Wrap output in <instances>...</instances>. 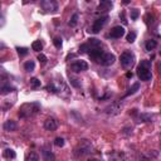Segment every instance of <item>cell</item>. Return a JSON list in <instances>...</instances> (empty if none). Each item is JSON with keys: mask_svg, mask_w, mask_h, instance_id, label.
Listing matches in <instances>:
<instances>
[{"mask_svg": "<svg viewBox=\"0 0 161 161\" xmlns=\"http://www.w3.org/2000/svg\"><path fill=\"white\" fill-rule=\"evenodd\" d=\"M40 154H42V157L44 161H54V159H56L54 154L52 152V150L48 146H43L42 150H40Z\"/></svg>", "mask_w": 161, "mask_h": 161, "instance_id": "cell-12", "label": "cell"}, {"mask_svg": "<svg viewBox=\"0 0 161 161\" xmlns=\"http://www.w3.org/2000/svg\"><path fill=\"white\" fill-rule=\"evenodd\" d=\"M127 42L128 43H133V42H135V39H136V33L135 32H130L128 34H127Z\"/></svg>", "mask_w": 161, "mask_h": 161, "instance_id": "cell-25", "label": "cell"}, {"mask_svg": "<svg viewBox=\"0 0 161 161\" xmlns=\"http://www.w3.org/2000/svg\"><path fill=\"white\" fill-rule=\"evenodd\" d=\"M40 5L48 13H56L58 10V4L56 2H53V0H44V2L40 3Z\"/></svg>", "mask_w": 161, "mask_h": 161, "instance_id": "cell-10", "label": "cell"}, {"mask_svg": "<svg viewBox=\"0 0 161 161\" xmlns=\"http://www.w3.org/2000/svg\"><path fill=\"white\" fill-rule=\"evenodd\" d=\"M30 87L33 88V89H35V88H38V87H40V80L38 79V78H32L30 79Z\"/></svg>", "mask_w": 161, "mask_h": 161, "instance_id": "cell-24", "label": "cell"}, {"mask_svg": "<svg viewBox=\"0 0 161 161\" xmlns=\"http://www.w3.org/2000/svg\"><path fill=\"white\" fill-rule=\"evenodd\" d=\"M32 49L34 52H40L43 49V43L40 42V40H35V42L32 43Z\"/></svg>", "mask_w": 161, "mask_h": 161, "instance_id": "cell-21", "label": "cell"}, {"mask_svg": "<svg viewBox=\"0 0 161 161\" xmlns=\"http://www.w3.org/2000/svg\"><path fill=\"white\" fill-rule=\"evenodd\" d=\"M3 156H4L5 159H15L17 154H15V151H14V150H11V149H6V150H4Z\"/></svg>", "mask_w": 161, "mask_h": 161, "instance_id": "cell-20", "label": "cell"}, {"mask_svg": "<svg viewBox=\"0 0 161 161\" xmlns=\"http://www.w3.org/2000/svg\"><path fill=\"white\" fill-rule=\"evenodd\" d=\"M89 152H91V145L87 142H83L82 145H79V147L76 150L77 156H84V155H88Z\"/></svg>", "mask_w": 161, "mask_h": 161, "instance_id": "cell-14", "label": "cell"}, {"mask_svg": "<svg viewBox=\"0 0 161 161\" xmlns=\"http://www.w3.org/2000/svg\"><path fill=\"white\" fill-rule=\"evenodd\" d=\"M53 43H54L56 48L61 49V48H62V38H59V37H56L54 39H53Z\"/></svg>", "mask_w": 161, "mask_h": 161, "instance_id": "cell-27", "label": "cell"}, {"mask_svg": "<svg viewBox=\"0 0 161 161\" xmlns=\"http://www.w3.org/2000/svg\"><path fill=\"white\" fill-rule=\"evenodd\" d=\"M15 88L13 86H9V84H4V86H0V95L2 96H5V95H9V93L14 92Z\"/></svg>", "mask_w": 161, "mask_h": 161, "instance_id": "cell-16", "label": "cell"}, {"mask_svg": "<svg viewBox=\"0 0 161 161\" xmlns=\"http://www.w3.org/2000/svg\"><path fill=\"white\" fill-rule=\"evenodd\" d=\"M40 111V104L38 102H29V103H24L20 110H19V117L20 118H29L39 113Z\"/></svg>", "mask_w": 161, "mask_h": 161, "instance_id": "cell-1", "label": "cell"}, {"mask_svg": "<svg viewBox=\"0 0 161 161\" xmlns=\"http://www.w3.org/2000/svg\"><path fill=\"white\" fill-rule=\"evenodd\" d=\"M120 62L125 69H128L135 64V54L131 50H125L120 57Z\"/></svg>", "mask_w": 161, "mask_h": 161, "instance_id": "cell-3", "label": "cell"}, {"mask_svg": "<svg viewBox=\"0 0 161 161\" xmlns=\"http://www.w3.org/2000/svg\"><path fill=\"white\" fill-rule=\"evenodd\" d=\"M54 145H56L57 147H63V146H64V140H63L62 137H57V139L54 140Z\"/></svg>", "mask_w": 161, "mask_h": 161, "instance_id": "cell-28", "label": "cell"}, {"mask_svg": "<svg viewBox=\"0 0 161 161\" xmlns=\"http://www.w3.org/2000/svg\"><path fill=\"white\" fill-rule=\"evenodd\" d=\"M108 15H103V17H101V18H98V19H96L95 22H93V24H92V28H91V32L92 33H95V34H97V33H100V30L103 28V26L107 24V22H108Z\"/></svg>", "mask_w": 161, "mask_h": 161, "instance_id": "cell-7", "label": "cell"}, {"mask_svg": "<svg viewBox=\"0 0 161 161\" xmlns=\"http://www.w3.org/2000/svg\"><path fill=\"white\" fill-rule=\"evenodd\" d=\"M137 76L141 80H151L152 73H151V61H142L137 67Z\"/></svg>", "mask_w": 161, "mask_h": 161, "instance_id": "cell-2", "label": "cell"}, {"mask_svg": "<svg viewBox=\"0 0 161 161\" xmlns=\"http://www.w3.org/2000/svg\"><path fill=\"white\" fill-rule=\"evenodd\" d=\"M152 116L149 113H141L137 116V122H151Z\"/></svg>", "mask_w": 161, "mask_h": 161, "instance_id": "cell-18", "label": "cell"}, {"mask_svg": "<svg viewBox=\"0 0 161 161\" xmlns=\"http://www.w3.org/2000/svg\"><path fill=\"white\" fill-rule=\"evenodd\" d=\"M140 88V84L139 83H135V84H133L131 88H130V91L127 92V95L126 96H130V95H133V93H136V91Z\"/></svg>", "mask_w": 161, "mask_h": 161, "instance_id": "cell-26", "label": "cell"}, {"mask_svg": "<svg viewBox=\"0 0 161 161\" xmlns=\"http://www.w3.org/2000/svg\"><path fill=\"white\" fill-rule=\"evenodd\" d=\"M38 61H39L40 63H42V64H45V63H47V61H48V58L43 54V53H40V54L38 56Z\"/></svg>", "mask_w": 161, "mask_h": 161, "instance_id": "cell-30", "label": "cell"}, {"mask_svg": "<svg viewBox=\"0 0 161 161\" xmlns=\"http://www.w3.org/2000/svg\"><path fill=\"white\" fill-rule=\"evenodd\" d=\"M58 126H59V124L54 117H48L44 121V128L48 130V131H54V130L58 128Z\"/></svg>", "mask_w": 161, "mask_h": 161, "instance_id": "cell-11", "label": "cell"}, {"mask_svg": "<svg viewBox=\"0 0 161 161\" xmlns=\"http://www.w3.org/2000/svg\"><path fill=\"white\" fill-rule=\"evenodd\" d=\"M24 68H25L26 72H33L34 68H35V63H34V61H28V62H25Z\"/></svg>", "mask_w": 161, "mask_h": 161, "instance_id": "cell-22", "label": "cell"}, {"mask_svg": "<svg viewBox=\"0 0 161 161\" xmlns=\"http://www.w3.org/2000/svg\"><path fill=\"white\" fill-rule=\"evenodd\" d=\"M5 76H6V74H5V72H4L3 69H0V80H2V79H3Z\"/></svg>", "mask_w": 161, "mask_h": 161, "instance_id": "cell-33", "label": "cell"}, {"mask_svg": "<svg viewBox=\"0 0 161 161\" xmlns=\"http://www.w3.org/2000/svg\"><path fill=\"white\" fill-rule=\"evenodd\" d=\"M25 161H39V155H38V152L30 151L28 155H26Z\"/></svg>", "mask_w": 161, "mask_h": 161, "instance_id": "cell-19", "label": "cell"}, {"mask_svg": "<svg viewBox=\"0 0 161 161\" xmlns=\"http://www.w3.org/2000/svg\"><path fill=\"white\" fill-rule=\"evenodd\" d=\"M157 47V42L155 39H149V40H146V43H145V48L147 52H151L154 50L155 48Z\"/></svg>", "mask_w": 161, "mask_h": 161, "instance_id": "cell-17", "label": "cell"}, {"mask_svg": "<svg viewBox=\"0 0 161 161\" xmlns=\"http://www.w3.org/2000/svg\"><path fill=\"white\" fill-rule=\"evenodd\" d=\"M139 18V9H131V19L136 20Z\"/></svg>", "mask_w": 161, "mask_h": 161, "instance_id": "cell-29", "label": "cell"}, {"mask_svg": "<svg viewBox=\"0 0 161 161\" xmlns=\"http://www.w3.org/2000/svg\"><path fill=\"white\" fill-rule=\"evenodd\" d=\"M124 108V103L120 102V101H115L112 102L111 104H108L104 108V112L108 115V116H116V115H120L121 111Z\"/></svg>", "mask_w": 161, "mask_h": 161, "instance_id": "cell-6", "label": "cell"}, {"mask_svg": "<svg viewBox=\"0 0 161 161\" xmlns=\"http://www.w3.org/2000/svg\"><path fill=\"white\" fill-rule=\"evenodd\" d=\"M89 161H100V160H97V159H92V160H89Z\"/></svg>", "mask_w": 161, "mask_h": 161, "instance_id": "cell-34", "label": "cell"}, {"mask_svg": "<svg viewBox=\"0 0 161 161\" xmlns=\"http://www.w3.org/2000/svg\"><path fill=\"white\" fill-rule=\"evenodd\" d=\"M112 6H113V3L111 2V0H102L97 6V11L98 13H106V11L111 10Z\"/></svg>", "mask_w": 161, "mask_h": 161, "instance_id": "cell-13", "label": "cell"}, {"mask_svg": "<svg viewBox=\"0 0 161 161\" xmlns=\"http://www.w3.org/2000/svg\"><path fill=\"white\" fill-rule=\"evenodd\" d=\"M97 48H102V42L98 40V39H96V38H91V39H88L87 43L80 45L79 52L80 53H88L92 49H97Z\"/></svg>", "mask_w": 161, "mask_h": 161, "instance_id": "cell-5", "label": "cell"}, {"mask_svg": "<svg viewBox=\"0 0 161 161\" xmlns=\"http://www.w3.org/2000/svg\"><path fill=\"white\" fill-rule=\"evenodd\" d=\"M78 19H79V14H78V13H74V14L72 15V18H71V20H69V25L71 26H76L78 24Z\"/></svg>", "mask_w": 161, "mask_h": 161, "instance_id": "cell-23", "label": "cell"}, {"mask_svg": "<svg viewBox=\"0 0 161 161\" xmlns=\"http://www.w3.org/2000/svg\"><path fill=\"white\" fill-rule=\"evenodd\" d=\"M116 61V57L112 53H108V52H102L101 54L95 59L96 63L101 64V65H104V67H108V65H112Z\"/></svg>", "mask_w": 161, "mask_h": 161, "instance_id": "cell-4", "label": "cell"}, {"mask_svg": "<svg viewBox=\"0 0 161 161\" xmlns=\"http://www.w3.org/2000/svg\"><path fill=\"white\" fill-rule=\"evenodd\" d=\"M125 35V28L124 26H121V25H116L113 26V28L111 29L108 37L112 38V39H120V38H122Z\"/></svg>", "mask_w": 161, "mask_h": 161, "instance_id": "cell-9", "label": "cell"}, {"mask_svg": "<svg viewBox=\"0 0 161 161\" xmlns=\"http://www.w3.org/2000/svg\"><path fill=\"white\" fill-rule=\"evenodd\" d=\"M17 127H18L17 122H15V121H13V120H8V121H5V124H4V130L9 131V132L15 131Z\"/></svg>", "mask_w": 161, "mask_h": 161, "instance_id": "cell-15", "label": "cell"}, {"mask_svg": "<svg viewBox=\"0 0 161 161\" xmlns=\"http://www.w3.org/2000/svg\"><path fill=\"white\" fill-rule=\"evenodd\" d=\"M77 80H78V79H74V78H71V84H73L74 87H77V88H78V87L80 86V83H79V82H77Z\"/></svg>", "mask_w": 161, "mask_h": 161, "instance_id": "cell-32", "label": "cell"}, {"mask_svg": "<svg viewBox=\"0 0 161 161\" xmlns=\"http://www.w3.org/2000/svg\"><path fill=\"white\" fill-rule=\"evenodd\" d=\"M17 50L19 53V56H22V57L28 54V49H26V48H17Z\"/></svg>", "mask_w": 161, "mask_h": 161, "instance_id": "cell-31", "label": "cell"}, {"mask_svg": "<svg viewBox=\"0 0 161 161\" xmlns=\"http://www.w3.org/2000/svg\"><path fill=\"white\" fill-rule=\"evenodd\" d=\"M71 69L74 73H79V72H84L88 69V63L86 61H76L71 64Z\"/></svg>", "mask_w": 161, "mask_h": 161, "instance_id": "cell-8", "label": "cell"}]
</instances>
